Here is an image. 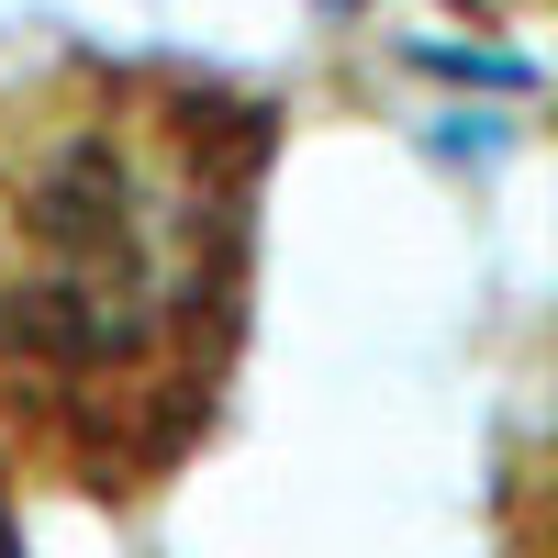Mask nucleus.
Returning a JSON list of instances; mask_svg holds the SVG:
<instances>
[{
  "label": "nucleus",
  "mask_w": 558,
  "mask_h": 558,
  "mask_svg": "<svg viewBox=\"0 0 558 558\" xmlns=\"http://www.w3.org/2000/svg\"><path fill=\"white\" fill-rule=\"evenodd\" d=\"M279 101L179 57L0 68V458L146 502L223 425L257 313Z\"/></svg>",
  "instance_id": "1"
},
{
  "label": "nucleus",
  "mask_w": 558,
  "mask_h": 558,
  "mask_svg": "<svg viewBox=\"0 0 558 558\" xmlns=\"http://www.w3.org/2000/svg\"><path fill=\"white\" fill-rule=\"evenodd\" d=\"M0 558H23V492H12V458H0Z\"/></svg>",
  "instance_id": "2"
}]
</instances>
